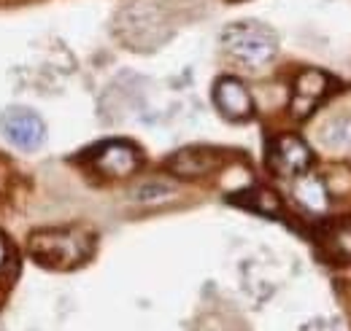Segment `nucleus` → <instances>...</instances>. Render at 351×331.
Masks as SVG:
<instances>
[{
	"instance_id": "nucleus-1",
	"label": "nucleus",
	"mask_w": 351,
	"mask_h": 331,
	"mask_svg": "<svg viewBox=\"0 0 351 331\" xmlns=\"http://www.w3.org/2000/svg\"><path fill=\"white\" fill-rule=\"evenodd\" d=\"M30 256L49 269H76L95 253V235L82 226H60V229H38L27 240Z\"/></svg>"
},
{
	"instance_id": "nucleus-2",
	"label": "nucleus",
	"mask_w": 351,
	"mask_h": 331,
	"mask_svg": "<svg viewBox=\"0 0 351 331\" xmlns=\"http://www.w3.org/2000/svg\"><path fill=\"white\" fill-rule=\"evenodd\" d=\"M221 49L230 59L249 70L270 65L278 54V36L263 22H235L221 33Z\"/></svg>"
},
{
	"instance_id": "nucleus-3",
	"label": "nucleus",
	"mask_w": 351,
	"mask_h": 331,
	"mask_svg": "<svg viewBox=\"0 0 351 331\" xmlns=\"http://www.w3.org/2000/svg\"><path fill=\"white\" fill-rule=\"evenodd\" d=\"M117 33L130 49H138V51L157 49L171 38V27L165 16L154 5H146V3H130L119 11Z\"/></svg>"
},
{
	"instance_id": "nucleus-4",
	"label": "nucleus",
	"mask_w": 351,
	"mask_h": 331,
	"mask_svg": "<svg viewBox=\"0 0 351 331\" xmlns=\"http://www.w3.org/2000/svg\"><path fill=\"white\" fill-rule=\"evenodd\" d=\"M0 129L11 140V146H16L22 151H36L46 140L44 119L30 108H8L0 116Z\"/></svg>"
},
{
	"instance_id": "nucleus-5",
	"label": "nucleus",
	"mask_w": 351,
	"mask_h": 331,
	"mask_svg": "<svg viewBox=\"0 0 351 331\" xmlns=\"http://www.w3.org/2000/svg\"><path fill=\"white\" fill-rule=\"evenodd\" d=\"M332 86H335V81L327 73L313 70V68L303 70L295 79V86H292V103H289L292 116L295 119H308L332 94Z\"/></svg>"
},
{
	"instance_id": "nucleus-6",
	"label": "nucleus",
	"mask_w": 351,
	"mask_h": 331,
	"mask_svg": "<svg viewBox=\"0 0 351 331\" xmlns=\"http://www.w3.org/2000/svg\"><path fill=\"white\" fill-rule=\"evenodd\" d=\"M270 167L284 178H298L311 170V148L298 135H281L270 146Z\"/></svg>"
},
{
	"instance_id": "nucleus-7",
	"label": "nucleus",
	"mask_w": 351,
	"mask_h": 331,
	"mask_svg": "<svg viewBox=\"0 0 351 331\" xmlns=\"http://www.w3.org/2000/svg\"><path fill=\"white\" fill-rule=\"evenodd\" d=\"M214 105L219 108V114L230 122H249L254 116V100L249 94V89L243 81L224 76L214 86Z\"/></svg>"
},
{
	"instance_id": "nucleus-8",
	"label": "nucleus",
	"mask_w": 351,
	"mask_h": 331,
	"mask_svg": "<svg viewBox=\"0 0 351 331\" xmlns=\"http://www.w3.org/2000/svg\"><path fill=\"white\" fill-rule=\"evenodd\" d=\"M141 151L128 140H108L95 154V170L108 178H125L141 167Z\"/></svg>"
},
{
	"instance_id": "nucleus-9",
	"label": "nucleus",
	"mask_w": 351,
	"mask_h": 331,
	"mask_svg": "<svg viewBox=\"0 0 351 331\" xmlns=\"http://www.w3.org/2000/svg\"><path fill=\"white\" fill-rule=\"evenodd\" d=\"M221 165V154L214 148H184L168 159V170L178 178H203Z\"/></svg>"
},
{
	"instance_id": "nucleus-10",
	"label": "nucleus",
	"mask_w": 351,
	"mask_h": 331,
	"mask_svg": "<svg viewBox=\"0 0 351 331\" xmlns=\"http://www.w3.org/2000/svg\"><path fill=\"white\" fill-rule=\"evenodd\" d=\"M295 197L303 207H308L311 213H324L327 210V189L322 183V178L303 172L298 175V183H295Z\"/></svg>"
},
{
	"instance_id": "nucleus-11",
	"label": "nucleus",
	"mask_w": 351,
	"mask_h": 331,
	"mask_svg": "<svg viewBox=\"0 0 351 331\" xmlns=\"http://www.w3.org/2000/svg\"><path fill=\"white\" fill-rule=\"evenodd\" d=\"M319 143L327 151H351V116H335L319 129Z\"/></svg>"
},
{
	"instance_id": "nucleus-12",
	"label": "nucleus",
	"mask_w": 351,
	"mask_h": 331,
	"mask_svg": "<svg viewBox=\"0 0 351 331\" xmlns=\"http://www.w3.org/2000/svg\"><path fill=\"white\" fill-rule=\"evenodd\" d=\"M241 197H246V200H238L241 205H246L249 210H257L263 215H278L281 213V200L267 189H252V191H246Z\"/></svg>"
},
{
	"instance_id": "nucleus-13",
	"label": "nucleus",
	"mask_w": 351,
	"mask_h": 331,
	"mask_svg": "<svg viewBox=\"0 0 351 331\" xmlns=\"http://www.w3.org/2000/svg\"><path fill=\"white\" fill-rule=\"evenodd\" d=\"M173 194V189L168 186V183H143L141 189H135V200L138 202H157V200H165V197H171Z\"/></svg>"
},
{
	"instance_id": "nucleus-14",
	"label": "nucleus",
	"mask_w": 351,
	"mask_h": 331,
	"mask_svg": "<svg viewBox=\"0 0 351 331\" xmlns=\"http://www.w3.org/2000/svg\"><path fill=\"white\" fill-rule=\"evenodd\" d=\"M8 264V246H5V237L0 235V269Z\"/></svg>"
}]
</instances>
